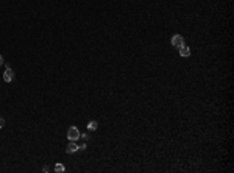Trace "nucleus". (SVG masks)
Returning <instances> with one entry per match:
<instances>
[{
  "instance_id": "1",
  "label": "nucleus",
  "mask_w": 234,
  "mask_h": 173,
  "mask_svg": "<svg viewBox=\"0 0 234 173\" xmlns=\"http://www.w3.org/2000/svg\"><path fill=\"white\" fill-rule=\"evenodd\" d=\"M67 139L69 140H75V142L80 139V131H78L77 126H70L67 129Z\"/></svg>"
},
{
  "instance_id": "2",
  "label": "nucleus",
  "mask_w": 234,
  "mask_h": 173,
  "mask_svg": "<svg viewBox=\"0 0 234 173\" xmlns=\"http://www.w3.org/2000/svg\"><path fill=\"white\" fill-rule=\"evenodd\" d=\"M170 42H172V45H173V47L179 48V47H183V45H184V37H183L181 34H173Z\"/></svg>"
},
{
  "instance_id": "3",
  "label": "nucleus",
  "mask_w": 234,
  "mask_h": 173,
  "mask_svg": "<svg viewBox=\"0 0 234 173\" xmlns=\"http://www.w3.org/2000/svg\"><path fill=\"white\" fill-rule=\"evenodd\" d=\"M3 80L6 81V83H11L14 80V70L11 67H6V70L3 72Z\"/></svg>"
},
{
  "instance_id": "4",
  "label": "nucleus",
  "mask_w": 234,
  "mask_h": 173,
  "mask_svg": "<svg viewBox=\"0 0 234 173\" xmlns=\"http://www.w3.org/2000/svg\"><path fill=\"white\" fill-rule=\"evenodd\" d=\"M67 153L69 154H73V153H77L78 151V144L75 142V140H69V145H67Z\"/></svg>"
},
{
  "instance_id": "5",
  "label": "nucleus",
  "mask_w": 234,
  "mask_h": 173,
  "mask_svg": "<svg viewBox=\"0 0 234 173\" xmlns=\"http://www.w3.org/2000/svg\"><path fill=\"white\" fill-rule=\"evenodd\" d=\"M179 55H181L183 58H189V56H190V48H189L187 45L179 47Z\"/></svg>"
},
{
  "instance_id": "6",
  "label": "nucleus",
  "mask_w": 234,
  "mask_h": 173,
  "mask_svg": "<svg viewBox=\"0 0 234 173\" xmlns=\"http://www.w3.org/2000/svg\"><path fill=\"white\" fill-rule=\"evenodd\" d=\"M88 131H97V128H99V122L97 120H91V122H88Z\"/></svg>"
},
{
  "instance_id": "7",
  "label": "nucleus",
  "mask_w": 234,
  "mask_h": 173,
  "mask_svg": "<svg viewBox=\"0 0 234 173\" xmlns=\"http://www.w3.org/2000/svg\"><path fill=\"white\" fill-rule=\"evenodd\" d=\"M55 172L56 173H64V172H66V167H64L63 164H56L55 165Z\"/></svg>"
},
{
  "instance_id": "8",
  "label": "nucleus",
  "mask_w": 234,
  "mask_h": 173,
  "mask_svg": "<svg viewBox=\"0 0 234 173\" xmlns=\"http://www.w3.org/2000/svg\"><path fill=\"white\" fill-rule=\"evenodd\" d=\"M80 139H83L84 142H88V140H89V136H88V133H84V134H80Z\"/></svg>"
},
{
  "instance_id": "9",
  "label": "nucleus",
  "mask_w": 234,
  "mask_h": 173,
  "mask_svg": "<svg viewBox=\"0 0 234 173\" xmlns=\"http://www.w3.org/2000/svg\"><path fill=\"white\" fill-rule=\"evenodd\" d=\"M86 147H88L86 144H81V145H78V151H84V150H86Z\"/></svg>"
},
{
  "instance_id": "10",
  "label": "nucleus",
  "mask_w": 234,
  "mask_h": 173,
  "mask_svg": "<svg viewBox=\"0 0 234 173\" xmlns=\"http://www.w3.org/2000/svg\"><path fill=\"white\" fill-rule=\"evenodd\" d=\"M5 126V118L3 117H0V129H2Z\"/></svg>"
},
{
  "instance_id": "11",
  "label": "nucleus",
  "mask_w": 234,
  "mask_h": 173,
  "mask_svg": "<svg viewBox=\"0 0 234 173\" xmlns=\"http://www.w3.org/2000/svg\"><path fill=\"white\" fill-rule=\"evenodd\" d=\"M42 172H45V173H47V172H50V167H47V165H45L44 169H42Z\"/></svg>"
},
{
  "instance_id": "12",
  "label": "nucleus",
  "mask_w": 234,
  "mask_h": 173,
  "mask_svg": "<svg viewBox=\"0 0 234 173\" xmlns=\"http://www.w3.org/2000/svg\"><path fill=\"white\" fill-rule=\"evenodd\" d=\"M2 64H5V59H3L2 55H0V66H2Z\"/></svg>"
}]
</instances>
